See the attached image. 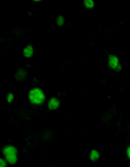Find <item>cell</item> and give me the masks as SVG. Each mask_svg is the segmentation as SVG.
I'll use <instances>...</instances> for the list:
<instances>
[{
    "label": "cell",
    "mask_w": 130,
    "mask_h": 167,
    "mask_svg": "<svg viewBox=\"0 0 130 167\" xmlns=\"http://www.w3.org/2000/svg\"><path fill=\"white\" fill-rule=\"evenodd\" d=\"M84 5H85V7L88 8V9H92V8L94 7V1H92V0H85V1H84Z\"/></svg>",
    "instance_id": "cell-9"
},
{
    "label": "cell",
    "mask_w": 130,
    "mask_h": 167,
    "mask_svg": "<svg viewBox=\"0 0 130 167\" xmlns=\"http://www.w3.org/2000/svg\"><path fill=\"white\" fill-rule=\"evenodd\" d=\"M26 71L24 70V69H19L18 72L16 73V79L17 80H24L25 79V77H26Z\"/></svg>",
    "instance_id": "cell-6"
},
{
    "label": "cell",
    "mask_w": 130,
    "mask_h": 167,
    "mask_svg": "<svg viewBox=\"0 0 130 167\" xmlns=\"http://www.w3.org/2000/svg\"><path fill=\"white\" fill-rule=\"evenodd\" d=\"M3 154H5V156L8 155H16L17 154V150L15 147H12V146H8L5 147V149H3Z\"/></svg>",
    "instance_id": "cell-3"
},
{
    "label": "cell",
    "mask_w": 130,
    "mask_h": 167,
    "mask_svg": "<svg viewBox=\"0 0 130 167\" xmlns=\"http://www.w3.org/2000/svg\"><path fill=\"white\" fill-rule=\"evenodd\" d=\"M59 107V100L57 98H52L50 101H48V108L51 110H55Z\"/></svg>",
    "instance_id": "cell-4"
},
{
    "label": "cell",
    "mask_w": 130,
    "mask_h": 167,
    "mask_svg": "<svg viewBox=\"0 0 130 167\" xmlns=\"http://www.w3.org/2000/svg\"><path fill=\"white\" fill-rule=\"evenodd\" d=\"M5 158H7V161L10 163V164H15V163L17 162L16 155H8V156H5Z\"/></svg>",
    "instance_id": "cell-7"
},
{
    "label": "cell",
    "mask_w": 130,
    "mask_h": 167,
    "mask_svg": "<svg viewBox=\"0 0 130 167\" xmlns=\"http://www.w3.org/2000/svg\"><path fill=\"white\" fill-rule=\"evenodd\" d=\"M12 100H13V94H11V93H10V94L8 95V101H9V103H11Z\"/></svg>",
    "instance_id": "cell-12"
},
{
    "label": "cell",
    "mask_w": 130,
    "mask_h": 167,
    "mask_svg": "<svg viewBox=\"0 0 130 167\" xmlns=\"http://www.w3.org/2000/svg\"><path fill=\"white\" fill-rule=\"evenodd\" d=\"M0 167H7V163L2 158H0Z\"/></svg>",
    "instance_id": "cell-11"
},
{
    "label": "cell",
    "mask_w": 130,
    "mask_h": 167,
    "mask_svg": "<svg viewBox=\"0 0 130 167\" xmlns=\"http://www.w3.org/2000/svg\"><path fill=\"white\" fill-rule=\"evenodd\" d=\"M109 66L111 67V68L115 69V70L119 67V61H118L117 57L114 56V55L109 56Z\"/></svg>",
    "instance_id": "cell-2"
},
{
    "label": "cell",
    "mask_w": 130,
    "mask_h": 167,
    "mask_svg": "<svg viewBox=\"0 0 130 167\" xmlns=\"http://www.w3.org/2000/svg\"><path fill=\"white\" fill-rule=\"evenodd\" d=\"M98 158H99V153H98V151L92 150V152H90V160L92 161H97Z\"/></svg>",
    "instance_id": "cell-8"
},
{
    "label": "cell",
    "mask_w": 130,
    "mask_h": 167,
    "mask_svg": "<svg viewBox=\"0 0 130 167\" xmlns=\"http://www.w3.org/2000/svg\"><path fill=\"white\" fill-rule=\"evenodd\" d=\"M127 154H128V158H130V147H129V148L127 149Z\"/></svg>",
    "instance_id": "cell-13"
},
{
    "label": "cell",
    "mask_w": 130,
    "mask_h": 167,
    "mask_svg": "<svg viewBox=\"0 0 130 167\" xmlns=\"http://www.w3.org/2000/svg\"><path fill=\"white\" fill-rule=\"evenodd\" d=\"M64 22H65V19H64V17L62 16H59L58 19H57V24H58L59 26L64 25Z\"/></svg>",
    "instance_id": "cell-10"
},
{
    "label": "cell",
    "mask_w": 130,
    "mask_h": 167,
    "mask_svg": "<svg viewBox=\"0 0 130 167\" xmlns=\"http://www.w3.org/2000/svg\"><path fill=\"white\" fill-rule=\"evenodd\" d=\"M44 98H45L44 94H43V92L40 89H33L29 92V99H30V101L32 104L35 105L42 104L43 101H44Z\"/></svg>",
    "instance_id": "cell-1"
},
{
    "label": "cell",
    "mask_w": 130,
    "mask_h": 167,
    "mask_svg": "<svg viewBox=\"0 0 130 167\" xmlns=\"http://www.w3.org/2000/svg\"><path fill=\"white\" fill-rule=\"evenodd\" d=\"M32 54H33V49L31 45H28V47H26L24 49V55L26 57H31Z\"/></svg>",
    "instance_id": "cell-5"
}]
</instances>
